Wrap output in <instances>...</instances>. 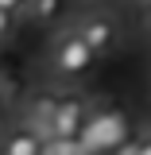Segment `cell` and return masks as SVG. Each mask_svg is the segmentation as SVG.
Masks as SVG:
<instances>
[{
	"instance_id": "cell-1",
	"label": "cell",
	"mask_w": 151,
	"mask_h": 155,
	"mask_svg": "<svg viewBox=\"0 0 151 155\" xmlns=\"http://www.w3.org/2000/svg\"><path fill=\"white\" fill-rule=\"evenodd\" d=\"M93 58H97L93 47L77 35L74 27H66V31L54 35V43H51V70L62 74V78H81L93 66Z\"/></svg>"
},
{
	"instance_id": "cell-2",
	"label": "cell",
	"mask_w": 151,
	"mask_h": 155,
	"mask_svg": "<svg viewBox=\"0 0 151 155\" xmlns=\"http://www.w3.org/2000/svg\"><path fill=\"white\" fill-rule=\"evenodd\" d=\"M89 120V105L77 93H58L54 116H51V140H77Z\"/></svg>"
},
{
	"instance_id": "cell-3",
	"label": "cell",
	"mask_w": 151,
	"mask_h": 155,
	"mask_svg": "<svg viewBox=\"0 0 151 155\" xmlns=\"http://www.w3.org/2000/svg\"><path fill=\"white\" fill-rule=\"evenodd\" d=\"M74 31L93 47V54H109L116 47V35H120V27H116V19L109 16V12H85V16L74 23Z\"/></svg>"
},
{
	"instance_id": "cell-4",
	"label": "cell",
	"mask_w": 151,
	"mask_h": 155,
	"mask_svg": "<svg viewBox=\"0 0 151 155\" xmlns=\"http://www.w3.org/2000/svg\"><path fill=\"white\" fill-rule=\"evenodd\" d=\"M43 147H47V140L31 124H19L0 140V155H43Z\"/></svg>"
},
{
	"instance_id": "cell-5",
	"label": "cell",
	"mask_w": 151,
	"mask_h": 155,
	"mask_svg": "<svg viewBox=\"0 0 151 155\" xmlns=\"http://www.w3.org/2000/svg\"><path fill=\"white\" fill-rule=\"evenodd\" d=\"M23 12L35 19V23H54V19L66 12V0H27Z\"/></svg>"
},
{
	"instance_id": "cell-6",
	"label": "cell",
	"mask_w": 151,
	"mask_h": 155,
	"mask_svg": "<svg viewBox=\"0 0 151 155\" xmlns=\"http://www.w3.org/2000/svg\"><path fill=\"white\" fill-rule=\"evenodd\" d=\"M43 155H85L81 140H47Z\"/></svg>"
},
{
	"instance_id": "cell-7",
	"label": "cell",
	"mask_w": 151,
	"mask_h": 155,
	"mask_svg": "<svg viewBox=\"0 0 151 155\" xmlns=\"http://www.w3.org/2000/svg\"><path fill=\"white\" fill-rule=\"evenodd\" d=\"M16 31V12H8V8H0V39H8Z\"/></svg>"
},
{
	"instance_id": "cell-8",
	"label": "cell",
	"mask_w": 151,
	"mask_h": 155,
	"mask_svg": "<svg viewBox=\"0 0 151 155\" xmlns=\"http://www.w3.org/2000/svg\"><path fill=\"white\" fill-rule=\"evenodd\" d=\"M0 8H8V12H23L27 0H0Z\"/></svg>"
},
{
	"instance_id": "cell-9",
	"label": "cell",
	"mask_w": 151,
	"mask_h": 155,
	"mask_svg": "<svg viewBox=\"0 0 151 155\" xmlns=\"http://www.w3.org/2000/svg\"><path fill=\"white\" fill-rule=\"evenodd\" d=\"M136 155H151V136H147V140H140V147H136Z\"/></svg>"
},
{
	"instance_id": "cell-10",
	"label": "cell",
	"mask_w": 151,
	"mask_h": 155,
	"mask_svg": "<svg viewBox=\"0 0 151 155\" xmlns=\"http://www.w3.org/2000/svg\"><path fill=\"white\" fill-rule=\"evenodd\" d=\"M143 27L151 31V4H143Z\"/></svg>"
},
{
	"instance_id": "cell-11",
	"label": "cell",
	"mask_w": 151,
	"mask_h": 155,
	"mask_svg": "<svg viewBox=\"0 0 151 155\" xmlns=\"http://www.w3.org/2000/svg\"><path fill=\"white\" fill-rule=\"evenodd\" d=\"M140 4H151V0H140Z\"/></svg>"
}]
</instances>
